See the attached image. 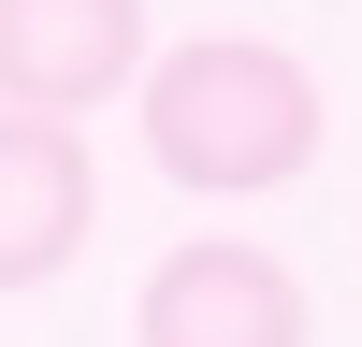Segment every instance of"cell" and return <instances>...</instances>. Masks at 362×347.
<instances>
[{
    "label": "cell",
    "mask_w": 362,
    "mask_h": 347,
    "mask_svg": "<svg viewBox=\"0 0 362 347\" xmlns=\"http://www.w3.org/2000/svg\"><path fill=\"white\" fill-rule=\"evenodd\" d=\"M87 217H102L87 130H73V116H15V102H0V289H44L58 260L87 246Z\"/></svg>",
    "instance_id": "4"
},
{
    "label": "cell",
    "mask_w": 362,
    "mask_h": 347,
    "mask_svg": "<svg viewBox=\"0 0 362 347\" xmlns=\"http://www.w3.org/2000/svg\"><path fill=\"white\" fill-rule=\"evenodd\" d=\"M131 102H145V159L203 202H261L319 159V73L261 29H203V44L145 58Z\"/></svg>",
    "instance_id": "1"
},
{
    "label": "cell",
    "mask_w": 362,
    "mask_h": 347,
    "mask_svg": "<svg viewBox=\"0 0 362 347\" xmlns=\"http://www.w3.org/2000/svg\"><path fill=\"white\" fill-rule=\"evenodd\" d=\"M131 347H305V275H290L276 246L203 231V246H174L160 275H145Z\"/></svg>",
    "instance_id": "2"
},
{
    "label": "cell",
    "mask_w": 362,
    "mask_h": 347,
    "mask_svg": "<svg viewBox=\"0 0 362 347\" xmlns=\"http://www.w3.org/2000/svg\"><path fill=\"white\" fill-rule=\"evenodd\" d=\"M145 0H0V102L15 116H102L145 73Z\"/></svg>",
    "instance_id": "3"
}]
</instances>
